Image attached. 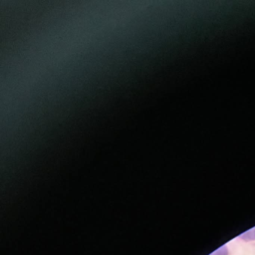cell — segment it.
<instances>
[{
    "label": "cell",
    "mask_w": 255,
    "mask_h": 255,
    "mask_svg": "<svg viewBox=\"0 0 255 255\" xmlns=\"http://www.w3.org/2000/svg\"><path fill=\"white\" fill-rule=\"evenodd\" d=\"M215 255H227V250H226V247H221L219 250H217L215 252Z\"/></svg>",
    "instance_id": "1"
}]
</instances>
